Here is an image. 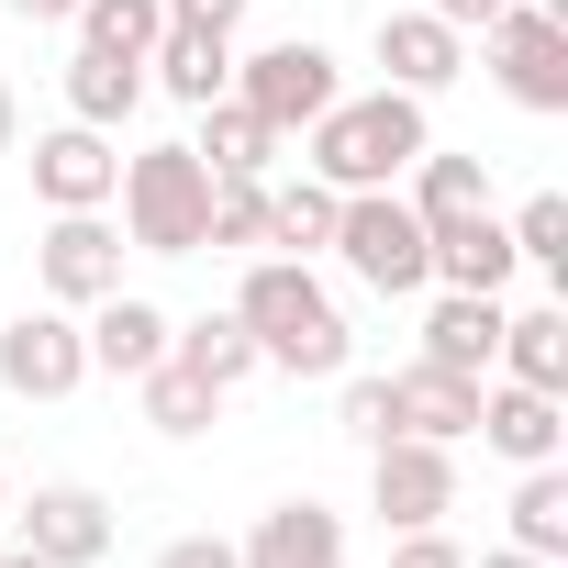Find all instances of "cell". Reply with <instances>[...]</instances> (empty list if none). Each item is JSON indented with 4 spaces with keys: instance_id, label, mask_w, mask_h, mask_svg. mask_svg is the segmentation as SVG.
<instances>
[{
    "instance_id": "obj_1",
    "label": "cell",
    "mask_w": 568,
    "mask_h": 568,
    "mask_svg": "<svg viewBox=\"0 0 568 568\" xmlns=\"http://www.w3.org/2000/svg\"><path fill=\"white\" fill-rule=\"evenodd\" d=\"M234 324L256 335V368H291V379H346L357 368V335H346L335 291L313 278V256H256L245 291H234Z\"/></svg>"
},
{
    "instance_id": "obj_2",
    "label": "cell",
    "mask_w": 568,
    "mask_h": 568,
    "mask_svg": "<svg viewBox=\"0 0 568 568\" xmlns=\"http://www.w3.org/2000/svg\"><path fill=\"white\" fill-rule=\"evenodd\" d=\"M435 145V123H424V101L413 90H368V101H335V112H313L302 123V168L324 179V190H402V168Z\"/></svg>"
},
{
    "instance_id": "obj_3",
    "label": "cell",
    "mask_w": 568,
    "mask_h": 568,
    "mask_svg": "<svg viewBox=\"0 0 568 568\" xmlns=\"http://www.w3.org/2000/svg\"><path fill=\"white\" fill-rule=\"evenodd\" d=\"M324 256L357 278V291H379V302H424V291H435V278H424V212H413L402 190H346Z\"/></svg>"
},
{
    "instance_id": "obj_4",
    "label": "cell",
    "mask_w": 568,
    "mask_h": 568,
    "mask_svg": "<svg viewBox=\"0 0 568 568\" xmlns=\"http://www.w3.org/2000/svg\"><path fill=\"white\" fill-rule=\"evenodd\" d=\"M123 234L145 245V256H201V212H212V168L190 156V145H145V156H123Z\"/></svg>"
},
{
    "instance_id": "obj_5",
    "label": "cell",
    "mask_w": 568,
    "mask_h": 568,
    "mask_svg": "<svg viewBox=\"0 0 568 568\" xmlns=\"http://www.w3.org/2000/svg\"><path fill=\"white\" fill-rule=\"evenodd\" d=\"M234 101H245L267 134H302L313 112H335V101H346V79H335V57H324L313 34H278V45L234 57Z\"/></svg>"
},
{
    "instance_id": "obj_6",
    "label": "cell",
    "mask_w": 568,
    "mask_h": 568,
    "mask_svg": "<svg viewBox=\"0 0 568 568\" xmlns=\"http://www.w3.org/2000/svg\"><path fill=\"white\" fill-rule=\"evenodd\" d=\"M490 79H501L513 112H568V23L546 0H513L490 23Z\"/></svg>"
},
{
    "instance_id": "obj_7",
    "label": "cell",
    "mask_w": 568,
    "mask_h": 568,
    "mask_svg": "<svg viewBox=\"0 0 568 568\" xmlns=\"http://www.w3.org/2000/svg\"><path fill=\"white\" fill-rule=\"evenodd\" d=\"M368 513H379L390 535L446 524V513H457V446H435V435H390V446H368Z\"/></svg>"
},
{
    "instance_id": "obj_8",
    "label": "cell",
    "mask_w": 568,
    "mask_h": 568,
    "mask_svg": "<svg viewBox=\"0 0 568 568\" xmlns=\"http://www.w3.org/2000/svg\"><path fill=\"white\" fill-rule=\"evenodd\" d=\"M79 379H90V335L57 302H34V313L0 324V390H12V402H68Z\"/></svg>"
},
{
    "instance_id": "obj_9",
    "label": "cell",
    "mask_w": 568,
    "mask_h": 568,
    "mask_svg": "<svg viewBox=\"0 0 568 568\" xmlns=\"http://www.w3.org/2000/svg\"><path fill=\"white\" fill-rule=\"evenodd\" d=\"M34 278H45V302H57V313H90V302L123 291V234H112L101 212H57L45 245H34Z\"/></svg>"
},
{
    "instance_id": "obj_10",
    "label": "cell",
    "mask_w": 568,
    "mask_h": 568,
    "mask_svg": "<svg viewBox=\"0 0 568 568\" xmlns=\"http://www.w3.org/2000/svg\"><path fill=\"white\" fill-rule=\"evenodd\" d=\"M12 524H23V546H34L45 568H101V557H112V501H101L90 479H45L34 501H12Z\"/></svg>"
},
{
    "instance_id": "obj_11",
    "label": "cell",
    "mask_w": 568,
    "mask_h": 568,
    "mask_svg": "<svg viewBox=\"0 0 568 568\" xmlns=\"http://www.w3.org/2000/svg\"><path fill=\"white\" fill-rule=\"evenodd\" d=\"M112 190H123V145L112 134H90V123L34 134V201L45 212H112Z\"/></svg>"
},
{
    "instance_id": "obj_12",
    "label": "cell",
    "mask_w": 568,
    "mask_h": 568,
    "mask_svg": "<svg viewBox=\"0 0 568 568\" xmlns=\"http://www.w3.org/2000/svg\"><path fill=\"white\" fill-rule=\"evenodd\" d=\"M490 457L513 468H546L568 457V390H524V379H479V424H468Z\"/></svg>"
},
{
    "instance_id": "obj_13",
    "label": "cell",
    "mask_w": 568,
    "mask_h": 568,
    "mask_svg": "<svg viewBox=\"0 0 568 568\" xmlns=\"http://www.w3.org/2000/svg\"><path fill=\"white\" fill-rule=\"evenodd\" d=\"M513 234H501V212H468V223H435L424 234V278L435 291H513Z\"/></svg>"
},
{
    "instance_id": "obj_14",
    "label": "cell",
    "mask_w": 568,
    "mask_h": 568,
    "mask_svg": "<svg viewBox=\"0 0 568 568\" xmlns=\"http://www.w3.org/2000/svg\"><path fill=\"white\" fill-rule=\"evenodd\" d=\"M234 568H346V513L278 501V513H256V535L234 546Z\"/></svg>"
},
{
    "instance_id": "obj_15",
    "label": "cell",
    "mask_w": 568,
    "mask_h": 568,
    "mask_svg": "<svg viewBox=\"0 0 568 568\" xmlns=\"http://www.w3.org/2000/svg\"><path fill=\"white\" fill-rule=\"evenodd\" d=\"M379 68H390V90L435 101V90L468 68V34H457V23H435V12H379Z\"/></svg>"
},
{
    "instance_id": "obj_16",
    "label": "cell",
    "mask_w": 568,
    "mask_h": 568,
    "mask_svg": "<svg viewBox=\"0 0 568 568\" xmlns=\"http://www.w3.org/2000/svg\"><path fill=\"white\" fill-rule=\"evenodd\" d=\"M490 346H501V291H435L424 302V368L490 379Z\"/></svg>"
},
{
    "instance_id": "obj_17",
    "label": "cell",
    "mask_w": 568,
    "mask_h": 568,
    "mask_svg": "<svg viewBox=\"0 0 568 568\" xmlns=\"http://www.w3.org/2000/svg\"><path fill=\"white\" fill-rule=\"evenodd\" d=\"M145 90H168L179 112L223 101V90H234V34H190V23H168V34L145 45Z\"/></svg>"
},
{
    "instance_id": "obj_18",
    "label": "cell",
    "mask_w": 568,
    "mask_h": 568,
    "mask_svg": "<svg viewBox=\"0 0 568 568\" xmlns=\"http://www.w3.org/2000/svg\"><path fill=\"white\" fill-rule=\"evenodd\" d=\"M79 335H90V368H101V379H145V368L168 357V313H156L145 291L90 302V324H79Z\"/></svg>"
},
{
    "instance_id": "obj_19",
    "label": "cell",
    "mask_w": 568,
    "mask_h": 568,
    "mask_svg": "<svg viewBox=\"0 0 568 568\" xmlns=\"http://www.w3.org/2000/svg\"><path fill=\"white\" fill-rule=\"evenodd\" d=\"M134 101H145V57H101V45H79V57H68V123L123 134V123H134Z\"/></svg>"
},
{
    "instance_id": "obj_20",
    "label": "cell",
    "mask_w": 568,
    "mask_h": 568,
    "mask_svg": "<svg viewBox=\"0 0 568 568\" xmlns=\"http://www.w3.org/2000/svg\"><path fill=\"white\" fill-rule=\"evenodd\" d=\"M490 368H501V379H524V390H568V313H557V302H524V313H501V346H490Z\"/></svg>"
},
{
    "instance_id": "obj_21",
    "label": "cell",
    "mask_w": 568,
    "mask_h": 568,
    "mask_svg": "<svg viewBox=\"0 0 568 568\" xmlns=\"http://www.w3.org/2000/svg\"><path fill=\"white\" fill-rule=\"evenodd\" d=\"M390 402H402V435H435V446H457L468 424H479V379H457V368H390Z\"/></svg>"
},
{
    "instance_id": "obj_22",
    "label": "cell",
    "mask_w": 568,
    "mask_h": 568,
    "mask_svg": "<svg viewBox=\"0 0 568 568\" xmlns=\"http://www.w3.org/2000/svg\"><path fill=\"white\" fill-rule=\"evenodd\" d=\"M278 145H291V134H267L234 90H223V101H201V145H190V156H201L212 179H267V168H278Z\"/></svg>"
},
{
    "instance_id": "obj_23",
    "label": "cell",
    "mask_w": 568,
    "mask_h": 568,
    "mask_svg": "<svg viewBox=\"0 0 568 568\" xmlns=\"http://www.w3.org/2000/svg\"><path fill=\"white\" fill-rule=\"evenodd\" d=\"M402 179H413L402 201L424 212V234H435V223H468V212H490V156H446V145H424Z\"/></svg>"
},
{
    "instance_id": "obj_24",
    "label": "cell",
    "mask_w": 568,
    "mask_h": 568,
    "mask_svg": "<svg viewBox=\"0 0 568 568\" xmlns=\"http://www.w3.org/2000/svg\"><path fill=\"white\" fill-rule=\"evenodd\" d=\"M335 201L346 190H324L313 168L302 179H267V256H324L335 245Z\"/></svg>"
},
{
    "instance_id": "obj_25",
    "label": "cell",
    "mask_w": 568,
    "mask_h": 568,
    "mask_svg": "<svg viewBox=\"0 0 568 568\" xmlns=\"http://www.w3.org/2000/svg\"><path fill=\"white\" fill-rule=\"evenodd\" d=\"M168 357H179V368H201L212 390H245V379H256V335H245L234 313H201V324H168Z\"/></svg>"
},
{
    "instance_id": "obj_26",
    "label": "cell",
    "mask_w": 568,
    "mask_h": 568,
    "mask_svg": "<svg viewBox=\"0 0 568 568\" xmlns=\"http://www.w3.org/2000/svg\"><path fill=\"white\" fill-rule=\"evenodd\" d=\"M134 402H145L156 435H212V413H223V390H212L201 368H179V357H156V368L134 379Z\"/></svg>"
},
{
    "instance_id": "obj_27",
    "label": "cell",
    "mask_w": 568,
    "mask_h": 568,
    "mask_svg": "<svg viewBox=\"0 0 568 568\" xmlns=\"http://www.w3.org/2000/svg\"><path fill=\"white\" fill-rule=\"evenodd\" d=\"M513 546H524V557H546V568L568 557V468H557V457L513 479Z\"/></svg>"
},
{
    "instance_id": "obj_28",
    "label": "cell",
    "mask_w": 568,
    "mask_h": 568,
    "mask_svg": "<svg viewBox=\"0 0 568 568\" xmlns=\"http://www.w3.org/2000/svg\"><path fill=\"white\" fill-rule=\"evenodd\" d=\"M201 245H223V256H267V179H212Z\"/></svg>"
},
{
    "instance_id": "obj_29",
    "label": "cell",
    "mask_w": 568,
    "mask_h": 568,
    "mask_svg": "<svg viewBox=\"0 0 568 568\" xmlns=\"http://www.w3.org/2000/svg\"><path fill=\"white\" fill-rule=\"evenodd\" d=\"M501 234H513V256L546 278V291H568V201H557V190H535V201H524Z\"/></svg>"
},
{
    "instance_id": "obj_30",
    "label": "cell",
    "mask_w": 568,
    "mask_h": 568,
    "mask_svg": "<svg viewBox=\"0 0 568 568\" xmlns=\"http://www.w3.org/2000/svg\"><path fill=\"white\" fill-rule=\"evenodd\" d=\"M168 34V0H79V45H101V57H145Z\"/></svg>"
},
{
    "instance_id": "obj_31",
    "label": "cell",
    "mask_w": 568,
    "mask_h": 568,
    "mask_svg": "<svg viewBox=\"0 0 568 568\" xmlns=\"http://www.w3.org/2000/svg\"><path fill=\"white\" fill-rule=\"evenodd\" d=\"M335 424H346L357 446H390V435H402V402H390V379H379V368H346V402H335Z\"/></svg>"
},
{
    "instance_id": "obj_32",
    "label": "cell",
    "mask_w": 568,
    "mask_h": 568,
    "mask_svg": "<svg viewBox=\"0 0 568 568\" xmlns=\"http://www.w3.org/2000/svg\"><path fill=\"white\" fill-rule=\"evenodd\" d=\"M390 568H468V546H446V524H413L390 535Z\"/></svg>"
},
{
    "instance_id": "obj_33",
    "label": "cell",
    "mask_w": 568,
    "mask_h": 568,
    "mask_svg": "<svg viewBox=\"0 0 568 568\" xmlns=\"http://www.w3.org/2000/svg\"><path fill=\"white\" fill-rule=\"evenodd\" d=\"M168 23H190V34H245V0H168Z\"/></svg>"
},
{
    "instance_id": "obj_34",
    "label": "cell",
    "mask_w": 568,
    "mask_h": 568,
    "mask_svg": "<svg viewBox=\"0 0 568 568\" xmlns=\"http://www.w3.org/2000/svg\"><path fill=\"white\" fill-rule=\"evenodd\" d=\"M156 568H234V546H223V535H168Z\"/></svg>"
},
{
    "instance_id": "obj_35",
    "label": "cell",
    "mask_w": 568,
    "mask_h": 568,
    "mask_svg": "<svg viewBox=\"0 0 568 568\" xmlns=\"http://www.w3.org/2000/svg\"><path fill=\"white\" fill-rule=\"evenodd\" d=\"M424 12H435V23H457V34H490L513 0H424Z\"/></svg>"
},
{
    "instance_id": "obj_36",
    "label": "cell",
    "mask_w": 568,
    "mask_h": 568,
    "mask_svg": "<svg viewBox=\"0 0 568 568\" xmlns=\"http://www.w3.org/2000/svg\"><path fill=\"white\" fill-rule=\"evenodd\" d=\"M12 23H79V0H0Z\"/></svg>"
},
{
    "instance_id": "obj_37",
    "label": "cell",
    "mask_w": 568,
    "mask_h": 568,
    "mask_svg": "<svg viewBox=\"0 0 568 568\" xmlns=\"http://www.w3.org/2000/svg\"><path fill=\"white\" fill-rule=\"evenodd\" d=\"M12 134H23V101H12V79H0V156H12Z\"/></svg>"
},
{
    "instance_id": "obj_38",
    "label": "cell",
    "mask_w": 568,
    "mask_h": 568,
    "mask_svg": "<svg viewBox=\"0 0 568 568\" xmlns=\"http://www.w3.org/2000/svg\"><path fill=\"white\" fill-rule=\"evenodd\" d=\"M468 568H546V557H524V546H490V557H468Z\"/></svg>"
},
{
    "instance_id": "obj_39",
    "label": "cell",
    "mask_w": 568,
    "mask_h": 568,
    "mask_svg": "<svg viewBox=\"0 0 568 568\" xmlns=\"http://www.w3.org/2000/svg\"><path fill=\"white\" fill-rule=\"evenodd\" d=\"M0 568H45V557H34V546H12V557H0Z\"/></svg>"
},
{
    "instance_id": "obj_40",
    "label": "cell",
    "mask_w": 568,
    "mask_h": 568,
    "mask_svg": "<svg viewBox=\"0 0 568 568\" xmlns=\"http://www.w3.org/2000/svg\"><path fill=\"white\" fill-rule=\"evenodd\" d=\"M0 524H12V468H0Z\"/></svg>"
}]
</instances>
